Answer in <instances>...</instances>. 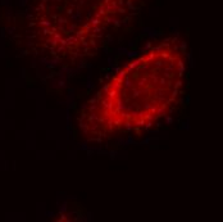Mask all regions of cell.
<instances>
[{
  "mask_svg": "<svg viewBox=\"0 0 223 222\" xmlns=\"http://www.w3.org/2000/svg\"><path fill=\"white\" fill-rule=\"evenodd\" d=\"M136 0H44L42 26L64 39H85L100 32L132 8Z\"/></svg>",
  "mask_w": 223,
  "mask_h": 222,
  "instance_id": "1",
  "label": "cell"
}]
</instances>
